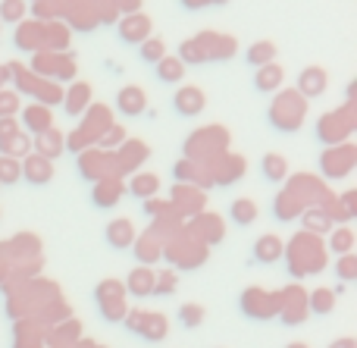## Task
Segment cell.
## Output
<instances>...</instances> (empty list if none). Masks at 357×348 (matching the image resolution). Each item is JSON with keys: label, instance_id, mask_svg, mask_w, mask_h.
I'll return each instance as SVG.
<instances>
[{"label": "cell", "instance_id": "6da1fadb", "mask_svg": "<svg viewBox=\"0 0 357 348\" xmlns=\"http://www.w3.org/2000/svg\"><path fill=\"white\" fill-rule=\"evenodd\" d=\"M238 41L232 35H222V31H197L195 38L182 41L178 47V63L185 69L188 66H201V63H226L235 56Z\"/></svg>", "mask_w": 357, "mask_h": 348}, {"label": "cell", "instance_id": "7a4b0ae2", "mask_svg": "<svg viewBox=\"0 0 357 348\" xmlns=\"http://www.w3.org/2000/svg\"><path fill=\"white\" fill-rule=\"evenodd\" d=\"M266 119L276 132H298L307 119V100L295 91V88H279L270 100V110H266Z\"/></svg>", "mask_w": 357, "mask_h": 348}, {"label": "cell", "instance_id": "3957f363", "mask_svg": "<svg viewBox=\"0 0 357 348\" xmlns=\"http://www.w3.org/2000/svg\"><path fill=\"white\" fill-rule=\"evenodd\" d=\"M82 116H85L82 126H75L66 135V151H73V154H82V151L94 148V144L100 142V135L113 126V110L107 104H91Z\"/></svg>", "mask_w": 357, "mask_h": 348}, {"label": "cell", "instance_id": "277c9868", "mask_svg": "<svg viewBox=\"0 0 357 348\" xmlns=\"http://www.w3.org/2000/svg\"><path fill=\"white\" fill-rule=\"evenodd\" d=\"M229 129L226 126H201L195 129L188 138H185V160H195V163H204L207 167L210 160H216L220 154L229 151Z\"/></svg>", "mask_w": 357, "mask_h": 348}, {"label": "cell", "instance_id": "5b68a950", "mask_svg": "<svg viewBox=\"0 0 357 348\" xmlns=\"http://www.w3.org/2000/svg\"><path fill=\"white\" fill-rule=\"evenodd\" d=\"M285 255H289V270L295 276L320 273L326 264V248H323L320 236H310V232H298L291 245H285Z\"/></svg>", "mask_w": 357, "mask_h": 348}, {"label": "cell", "instance_id": "8992f818", "mask_svg": "<svg viewBox=\"0 0 357 348\" xmlns=\"http://www.w3.org/2000/svg\"><path fill=\"white\" fill-rule=\"evenodd\" d=\"M354 129H357V104H354V100H345L342 107H335V110L323 113V116L317 119V126H314L317 138H320L326 148L348 142Z\"/></svg>", "mask_w": 357, "mask_h": 348}, {"label": "cell", "instance_id": "52a82bcc", "mask_svg": "<svg viewBox=\"0 0 357 348\" xmlns=\"http://www.w3.org/2000/svg\"><path fill=\"white\" fill-rule=\"evenodd\" d=\"M354 163H357V148L351 142H342L320 154V173L323 179H345V176H351Z\"/></svg>", "mask_w": 357, "mask_h": 348}, {"label": "cell", "instance_id": "ba28073f", "mask_svg": "<svg viewBox=\"0 0 357 348\" xmlns=\"http://www.w3.org/2000/svg\"><path fill=\"white\" fill-rule=\"evenodd\" d=\"M94 298H98L100 317L110 320V324H119V320L129 314V308H126V289H123V282H119V280L98 282V289H94Z\"/></svg>", "mask_w": 357, "mask_h": 348}, {"label": "cell", "instance_id": "9c48e42d", "mask_svg": "<svg viewBox=\"0 0 357 348\" xmlns=\"http://www.w3.org/2000/svg\"><path fill=\"white\" fill-rule=\"evenodd\" d=\"M123 324L129 326L135 336L148 339V342H160V339H167L169 333V324L163 314H151V311H129L123 317Z\"/></svg>", "mask_w": 357, "mask_h": 348}, {"label": "cell", "instance_id": "30bf717a", "mask_svg": "<svg viewBox=\"0 0 357 348\" xmlns=\"http://www.w3.org/2000/svg\"><path fill=\"white\" fill-rule=\"evenodd\" d=\"M185 232H188L191 239H197V242H201L204 248H210V245L222 242V236H226V220H222L220 213L201 211L197 217H191V220H188Z\"/></svg>", "mask_w": 357, "mask_h": 348}, {"label": "cell", "instance_id": "8fae6325", "mask_svg": "<svg viewBox=\"0 0 357 348\" xmlns=\"http://www.w3.org/2000/svg\"><path fill=\"white\" fill-rule=\"evenodd\" d=\"M245 169H248V160L241 154H232V151H226V154H220L216 160L207 163L213 188H226V186H232V182H238L241 176H245Z\"/></svg>", "mask_w": 357, "mask_h": 348}, {"label": "cell", "instance_id": "7c38bea8", "mask_svg": "<svg viewBox=\"0 0 357 348\" xmlns=\"http://www.w3.org/2000/svg\"><path fill=\"white\" fill-rule=\"evenodd\" d=\"M79 176L88 182H100L107 176H116V167H113V154L100 148H88L79 154ZM119 179V176H116Z\"/></svg>", "mask_w": 357, "mask_h": 348}, {"label": "cell", "instance_id": "4fadbf2b", "mask_svg": "<svg viewBox=\"0 0 357 348\" xmlns=\"http://www.w3.org/2000/svg\"><path fill=\"white\" fill-rule=\"evenodd\" d=\"M148 157H151L148 142H142V138H126V142L113 151V167H116V176L119 179L129 176L132 169H138L142 163H148Z\"/></svg>", "mask_w": 357, "mask_h": 348}, {"label": "cell", "instance_id": "5bb4252c", "mask_svg": "<svg viewBox=\"0 0 357 348\" xmlns=\"http://www.w3.org/2000/svg\"><path fill=\"white\" fill-rule=\"evenodd\" d=\"M163 255L169 257V261L176 264V267H182V270H191V267H197V264L207 257V248H204L197 239H191L188 232H185V239L182 236H176L173 242L163 248Z\"/></svg>", "mask_w": 357, "mask_h": 348}, {"label": "cell", "instance_id": "9a60e30c", "mask_svg": "<svg viewBox=\"0 0 357 348\" xmlns=\"http://www.w3.org/2000/svg\"><path fill=\"white\" fill-rule=\"evenodd\" d=\"M241 311H245L251 320H270V317H276L279 301H276V295L251 286V289H245V295H241Z\"/></svg>", "mask_w": 357, "mask_h": 348}, {"label": "cell", "instance_id": "2e32d148", "mask_svg": "<svg viewBox=\"0 0 357 348\" xmlns=\"http://www.w3.org/2000/svg\"><path fill=\"white\" fill-rule=\"evenodd\" d=\"M279 301V317H282V324H301L304 317H307V295L301 292V286H289L285 292L276 295Z\"/></svg>", "mask_w": 357, "mask_h": 348}, {"label": "cell", "instance_id": "e0dca14e", "mask_svg": "<svg viewBox=\"0 0 357 348\" xmlns=\"http://www.w3.org/2000/svg\"><path fill=\"white\" fill-rule=\"evenodd\" d=\"M207 204V195L195 186H176L173 195H169V207L178 213V217H197Z\"/></svg>", "mask_w": 357, "mask_h": 348}, {"label": "cell", "instance_id": "ac0fdd59", "mask_svg": "<svg viewBox=\"0 0 357 348\" xmlns=\"http://www.w3.org/2000/svg\"><path fill=\"white\" fill-rule=\"evenodd\" d=\"M19 50L25 54H38V50H47V38H44V22L38 19H22L16 25V38H13Z\"/></svg>", "mask_w": 357, "mask_h": 348}, {"label": "cell", "instance_id": "d6986e66", "mask_svg": "<svg viewBox=\"0 0 357 348\" xmlns=\"http://www.w3.org/2000/svg\"><path fill=\"white\" fill-rule=\"evenodd\" d=\"M151 29H154V22H151V16H144L142 10L138 13H129V16H119L116 22V31L119 38H123L126 44H142L151 38Z\"/></svg>", "mask_w": 357, "mask_h": 348}, {"label": "cell", "instance_id": "ffe728a7", "mask_svg": "<svg viewBox=\"0 0 357 348\" xmlns=\"http://www.w3.org/2000/svg\"><path fill=\"white\" fill-rule=\"evenodd\" d=\"M173 176H176L178 186H195V188H201V192L213 188V179H210L207 167H204V163H195V160H185V157L173 167Z\"/></svg>", "mask_w": 357, "mask_h": 348}, {"label": "cell", "instance_id": "44dd1931", "mask_svg": "<svg viewBox=\"0 0 357 348\" xmlns=\"http://www.w3.org/2000/svg\"><path fill=\"white\" fill-rule=\"evenodd\" d=\"M123 195H126V182L116 179V176H107V179L94 182V188H91V201H94V207H100V211L116 207L119 201H123Z\"/></svg>", "mask_w": 357, "mask_h": 348}, {"label": "cell", "instance_id": "7402d4cb", "mask_svg": "<svg viewBox=\"0 0 357 348\" xmlns=\"http://www.w3.org/2000/svg\"><path fill=\"white\" fill-rule=\"evenodd\" d=\"M326 88H329V73L323 66H307V69H301V73H298V88H295V91L301 94L304 100L320 98Z\"/></svg>", "mask_w": 357, "mask_h": 348}, {"label": "cell", "instance_id": "603a6c76", "mask_svg": "<svg viewBox=\"0 0 357 348\" xmlns=\"http://www.w3.org/2000/svg\"><path fill=\"white\" fill-rule=\"evenodd\" d=\"M173 107L178 116H197V113H204V107H207V94L197 85H182L173 94Z\"/></svg>", "mask_w": 357, "mask_h": 348}, {"label": "cell", "instance_id": "cb8c5ba5", "mask_svg": "<svg viewBox=\"0 0 357 348\" xmlns=\"http://www.w3.org/2000/svg\"><path fill=\"white\" fill-rule=\"evenodd\" d=\"M116 110L123 116H142L148 110V94L142 85H123L116 91Z\"/></svg>", "mask_w": 357, "mask_h": 348}, {"label": "cell", "instance_id": "d4e9b609", "mask_svg": "<svg viewBox=\"0 0 357 348\" xmlns=\"http://www.w3.org/2000/svg\"><path fill=\"white\" fill-rule=\"evenodd\" d=\"M91 107V85L88 82H73L69 88H63V110L66 116H82Z\"/></svg>", "mask_w": 357, "mask_h": 348}, {"label": "cell", "instance_id": "484cf974", "mask_svg": "<svg viewBox=\"0 0 357 348\" xmlns=\"http://www.w3.org/2000/svg\"><path fill=\"white\" fill-rule=\"evenodd\" d=\"M104 236H107V245H110V248L126 251V248H132V245H135L138 229H135V223H132V220L116 217V220H110V223H107Z\"/></svg>", "mask_w": 357, "mask_h": 348}, {"label": "cell", "instance_id": "4316f807", "mask_svg": "<svg viewBox=\"0 0 357 348\" xmlns=\"http://www.w3.org/2000/svg\"><path fill=\"white\" fill-rule=\"evenodd\" d=\"M19 167H22V179L29 182V186H47V182L54 179V163L38 154H25L22 160H19Z\"/></svg>", "mask_w": 357, "mask_h": 348}, {"label": "cell", "instance_id": "83f0119b", "mask_svg": "<svg viewBox=\"0 0 357 348\" xmlns=\"http://www.w3.org/2000/svg\"><path fill=\"white\" fill-rule=\"evenodd\" d=\"M31 144H35V151H31V154H38V157H44V160L54 163L56 157L66 151V135H63L60 129H54V126H50L47 132L35 135V142H31Z\"/></svg>", "mask_w": 357, "mask_h": 348}, {"label": "cell", "instance_id": "f1b7e54d", "mask_svg": "<svg viewBox=\"0 0 357 348\" xmlns=\"http://www.w3.org/2000/svg\"><path fill=\"white\" fill-rule=\"evenodd\" d=\"M19 126H25V135H41V132H47L50 126H54V113H50V107L29 104L22 110V119H19Z\"/></svg>", "mask_w": 357, "mask_h": 348}, {"label": "cell", "instance_id": "f546056e", "mask_svg": "<svg viewBox=\"0 0 357 348\" xmlns=\"http://www.w3.org/2000/svg\"><path fill=\"white\" fill-rule=\"evenodd\" d=\"M132 248H135L138 264H142V267H148V264H157L163 257V239L157 236L154 229H148L144 236L135 239V245H132Z\"/></svg>", "mask_w": 357, "mask_h": 348}, {"label": "cell", "instance_id": "4dcf8cb0", "mask_svg": "<svg viewBox=\"0 0 357 348\" xmlns=\"http://www.w3.org/2000/svg\"><path fill=\"white\" fill-rule=\"evenodd\" d=\"M285 82V69L279 63H266V66L254 69V88L260 94H276Z\"/></svg>", "mask_w": 357, "mask_h": 348}, {"label": "cell", "instance_id": "1f68e13d", "mask_svg": "<svg viewBox=\"0 0 357 348\" xmlns=\"http://www.w3.org/2000/svg\"><path fill=\"white\" fill-rule=\"evenodd\" d=\"M44 38H47V50L50 54H69V44H73V29L60 19L54 22H44Z\"/></svg>", "mask_w": 357, "mask_h": 348}, {"label": "cell", "instance_id": "d6a6232c", "mask_svg": "<svg viewBox=\"0 0 357 348\" xmlns=\"http://www.w3.org/2000/svg\"><path fill=\"white\" fill-rule=\"evenodd\" d=\"M154 280L157 273L151 267H135L129 273V280L123 282V289L129 295H135V298H148V295H154Z\"/></svg>", "mask_w": 357, "mask_h": 348}, {"label": "cell", "instance_id": "836d02e7", "mask_svg": "<svg viewBox=\"0 0 357 348\" xmlns=\"http://www.w3.org/2000/svg\"><path fill=\"white\" fill-rule=\"evenodd\" d=\"M126 192L132 195V198H157V192H160V176L157 173H135L129 182H126Z\"/></svg>", "mask_w": 357, "mask_h": 348}, {"label": "cell", "instance_id": "e575fe53", "mask_svg": "<svg viewBox=\"0 0 357 348\" xmlns=\"http://www.w3.org/2000/svg\"><path fill=\"white\" fill-rule=\"evenodd\" d=\"M285 255V245L279 236H260L254 242V261L257 264H276Z\"/></svg>", "mask_w": 357, "mask_h": 348}, {"label": "cell", "instance_id": "d590c367", "mask_svg": "<svg viewBox=\"0 0 357 348\" xmlns=\"http://www.w3.org/2000/svg\"><path fill=\"white\" fill-rule=\"evenodd\" d=\"M273 213H276V220H282V223H285V220L301 217V213H304V204L289 192V188H282V192L276 195V201H273Z\"/></svg>", "mask_w": 357, "mask_h": 348}, {"label": "cell", "instance_id": "8d00e7d4", "mask_svg": "<svg viewBox=\"0 0 357 348\" xmlns=\"http://www.w3.org/2000/svg\"><path fill=\"white\" fill-rule=\"evenodd\" d=\"M301 223H304V232H310V236H326L333 229V220H329V213L323 207H307L301 213Z\"/></svg>", "mask_w": 357, "mask_h": 348}, {"label": "cell", "instance_id": "74e56055", "mask_svg": "<svg viewBox=\"0 0 357 348\" xmlns=\"http://www.w3.org/2000/svg\"><path fill=\"white\" fill-rule=\"evenodd\" d=\"M260 169H264V179L266 182H285L289 179V160H285L282 154H264V160H260Z\"/></svg>", "mask_w": 357, "mask_h": 348}, {"label": "cell", "instance_id": "f35d334b", "mask_svg": "<svg viewBox=\"0 0 357 348\" xmlns=\"http://www.w3.org/2000/svg\"><path fill=\"white\" fill-rule=\"evenodd\" d=\"M307 311L317 314V317H326V314H333L335 311V292H333V289H326V286L314 289V292L307 295Z\"/></svg>", "mask_w": 357, "mask_h": 348}, {"label": "cell", "instance_id": "ab89813d", "mask_svg": "<svg viewBox=\"0 0 357 348\" xmlns=\"http://www.w3.org/2000/svg\"><path fill=\"white\" fill-rule=\"evenodd\" d=\"M257 201L251 198H235L232 204H229V217H232L235 226H251L254 220H257Z\"/></svg>", "mask_w": 357, "mask_h": 348}, {"label": "cell", "instance_id": "60d3db41", "mask_svg": "<svg viewBox=\"0 0 357 348\" xmlns=\"http://www.w3.org/2000/svg\"><path fill=\"white\" fill-rule=\"evenodd\" d=\"M276 44L273 41H254L251 47L245 50V60L251 63L254 69H260V66H266V63H276Z\"/></svg>", "mask_w": 357, "mask_h": 348}, {"label": "cell", "instance_id": "b9f144b4", "mask_svg": "<svg viewBox=\"0 0 357 348\" xmlns=\"http://www.w3.org/2000/svg\"><path fill=\"white\" fill-rule=\"evenodd\" d=\"M154 69H157V79H160L163 85H182V79H185V66L178 63V56L167 54Z\"/></svg>", "mask_w": 357, "mask_h": 348}, {"label": "cell", "instance_id": "7bdbcfd3", "mask_svg": "<svg viewBox=\"0 0 357 348\" xmlns=\"http://www.w3.org/2000/svg\"><path fill=\"white\" fill-rule=\"evenodd\" d=\"M0 154H3V157H16V160H22L25 154H31V138L25 135V132H16V135L3 138V142H0Z\"/></svg>", "mask_w": 357, "mask_h": 348}, {"label": "cell", "instance_id": "ee69618b", "mask_svg": "<svg viewBox=\"0 0 357 348\" xmlns=\"http://www.w3.org/2000/svg\"><path fill=\"white\" fill-rule=\"evenodd\" d=\"M138 56H142L144 63H151V66H157V63L163 60V56H167V41H163L160 35H151L148 41H142L138 44Z\"/></svg>", "mask_w": 357, "mask_h": 348}, {"label": "cell", "instance_id": "f6af8a7d", "mask_svg": "<svg viewBox=\"0 0 357 348\" xmlns=\"http://www.w3.org/2000/svg\"><path fill=\"white\" fill-rule=\"evenodd\" d=\"M29 13V0H0V25H19Z\"/></svg>", "mask_w": 357, "mask_h": 348}, {"label": "cell", "instance_id": "bcb514c9", "mask_svg": "<svg viewBox=\"0 0 357 348\" xmlns=\"http://www.w3.org/2000/svg\"><path fill=\"white\" fill-rule=\"evenodd\" d=\"M354 248V232L348 226H339V229H329V251L333 255H351Z\"/></svg>", "mask_w": 357, "mask_h": 348}, {"label": "cell", "instance_id": "7dc6e473", "mask_svg": "<svg viewBox=\"0 0 357 348\" xmlns=\"http://www.w3.org/2000/svg\"><path fill=\"white\" fill-rule=\"evenodd\" d=\"M22 179V167H19V160L16 157H3L0 154V188H10V186H16V182Z\"/></svg>", "mask_w": 357, "mask_h": 348}, {"label": "cell", "instance_id": "c3c4849f", "mask_svg": "<svg viewBox=\"0 0 357 348\" xmlns=\"http://www.w3.org/2000/svg\"><path fill=\"white\" fill-rule=\"evenodd\" d=\"M178 324L185 326V330H195V326L204 324V308L195 305V301H188V305L178 308Z\"/></svg>", "mask_w": 357, "mask_h": 348}, {"label": "cell", "instance_id": "681fc988", "mask_svg": "<svg viewBox=\"0 0 357 348\" xmlns=\"http://www.w3.org/2000/svg\"><path fill=\"white\" fill-rule=\"evenodd\" d=\"M126 138H129V135H126V129H123V126H119V123H113L110 129H107L104 135H100L98 148H100V151H110V154H113V151H116L119 144L126 142Z\"/></svg>", "mask_w": 357, "mask_h": 348}, {"label": "cell", "instance_id": "f907efd6", "mask_svg": "<svg viewBox=\"0 0 357 348\" xmlns=\"http://www.w3.org/2000/svg\"><path fill=\"white\" fill-rule=\"evenodd\" d=\"M335 276H339L342 282H354L357 280V257L354 255H342L339 261H335Z\"/></svg>", "mask_w": 357, "mask_h": 348}, {"label": "cell", "instance_id": "816d5d0a", "mask_svg": "<svg viewBox=\"0 0 357 348\" xmlns=\"http://www.w3.org/2000/svg\"><path fill=\"white\" fill-rule=\"evenodd\" d=\"M73 79H75V60H73V54H60V56H56L54 82L60 85V82H73Z\"/></svg>", "mask_w": 357, "mask_h": 348}, {"label": "cell", "instance_id": "f5cc1de1", "mask_svg": "<svg viewBox=\"0 0 357 348\" xmlns=\"http://www.w3.org/2000/svg\"><path fill=\"white\" fill-rule=\"evenodd\" d=\"M19 113V94L13 88H3L0 91V119L3 116H16Z\"/></svg>", "mask_w": 357, "mask_h": 348}, {"label": "cell", "instance_id": "db71d44e", "mask_svg": "<svg viewBox=\"0 0 357 348\" xmlns=\"http://www.w3.org/2000/svg\"><path fill=\"white\" fill-rule=\"evenodd\" d=\"M154 292L157 295H173L176 292V273H173V270H163V273H157Z\"/></svg>", "mask_w": 357, "mask_h": 348}, {"label": "cell", "instance_id": "11a10c76", "mask_svg": "<svg viewBox=\"0 0 357 348\" xmlns=\"http://www.w3.org/2000/svg\"><path fill=\"white\" fill-rule=\"evenodd\" d=\"M16 132H22V126H19V116H3L0 119V142L10 135H16Z\"/></svg>", "mask_w": 357, "mask_h": 348}, {"label": "cell", "instance_id": "9f6ffc18", "mask_svg": "<svg viewBox=\"0 0 357 348\" xmlns=\"http://www.w3.org/2000/svg\"><path fill=\"white\" fill-rule=\"evenodd\" d=\"M178 3H182L185 10L197 13V10H207V6H222V3H229V0H178Z\"/></svg>", "mask_w": 357, "mask_h": 348}, {"label": "cell", "instance_id": "6f0895ef", "mask_svg": "<svg viewBox=\"0 0 357 348\" xmlns=\"http://www.w3.org/2000/svg\"><path fill=\"white\" fill-rule=\"evenodd\" d=\"M113 6H116L123 16H129V13H138V6H142V0H110Z\"/></svg>", "mask_w": 357, "mask_h": 348}, {"label": "cell", "instance_id": "680465c9", "mask_svg": "<svg viewBox=\"0 0 357 348\" xmlns=\"http://www.w3.org/2000/svg\"><path fill=\"white\" fill-rule=\"evenodd\" d=\"M13 82V73H10V63H0V91Z\"/></svg>", "mask_w": 357, "mask_h": 348}, {"label": "cell", "instance_id": "91938a15", "mask_svg": "<svg viewBox=\"0 0 357 348\" xmlns=\"http://www.w3.org/2000/svg\"><path fill=\"white\" fill-rule=\"evenodd\" d=\"M329 348H357V342L354 339H339V342H333Z\"/></svg>", "mask_w": 357, "mask_h": 348}, {"label": "cell", "instance_id": "94428289", "mask_svg": "<svg viewBox=\"0 0 357 348\" xmlns=\"http://www.w3.org/2000/svg\"><path fill=\"white\" fill-rule=\"evenodd\" d=\"M285 348H310V345H307V342H289Z\"/></svg>", "mask_w": 357, "mask_h": 348}, {"label": "cell", "instance_id": "6125c7cd", "mask_svg": "<svg viewBox=\"0 0 357 348\" xmlns=\"http://www.w3.org/2000/svg\"><path fill=\"white\" fill-rule=\"evenodd\" d=\"M0 29H3V25H0Z\"/></svg>", "mask_w": 357, "mask_h": 348}, {"label": "cell", "instance_id": "be15d7a7", "mask_svg": "<svg viewBox=\"0 0 357 348\" xmlns=\"http://www.w3.org/2000/svg\"><path fill=\"white\" fill-rule=\"evenodd\" d=\"M35 3H38V0H35Z\"/></svg>", "mask_w": 357, "mask_h": 348}]
</instances>
